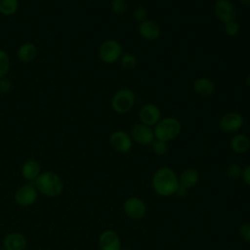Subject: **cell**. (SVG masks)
<instances>
[{
    "instance_id": "obj_5",
    "label": "cell",
    "mask_w": 250,
    "mask_h": 250,
    "mask_svg": "<svg viewBox=\"0 0 250 250\" xmlns=\"http://www.w3.org/2000/svg\"><path fill=\"white\" fill-rule=\"evenodd\" d=\"M98 54L103 62L107 64L114 63L122 56V46L115 39H107L100 45Z\"/></svg>"
},
{
    "instance_id": "obj_25",
    "label": "cell",
    "mask_w": 250,
    "mask_h": 250,
    "mask_svg": "<svg viewBox=\"0 0 250 250\" xmlns=\"http://www.w3.org/2000/svg\"><path fill=\"white\" fill-rule=\"evenodd\" d=\"M128 5L125 0H111L110 10L116 15H122L127 11Z\"/></svg>"
},
{
    "instance_id": "obj_8",
    "label": "cell",
    "mask_w": 250,
    "mask_h": 250,
    "mask_svg": "<svg viewBox=\"0 0 250 250\" xmlns=\"http://www.w3.org/2000/svg\"><path fill=\"white\" fill-rule=\"evenodd\" d=\"M244 124L243 116L235 111L225 113L219 120V127L226 133H235Z\"/></svg>"
},
{
    "instance_id": "obj_26",
    "label": "cell",
    "mask_w": 250,
    "mask_h": 250,
    "mask_svg": "<svg viewBox=\"0 0 250 250\" xmlns=\"http://www.w3.org/2000/svg\"><path fill=\"white\" fill-rule=\"evenodd\" d=\"M242 168L236 163H230L226 168V175L230 179H237L241 176Z\"/></svg>"
},
{
    "instance_id": "obj_18",
    "label": "cell",
    "mask_w": 250,
    "mask_h": 250,
    "mask_svg": "<svg viewBox=\"0 0 250 250\" xmlns=\"http://www.w3.org/2000/svg\"><path fill=\"white\" fill-rule=\"evenodd\" d=\"M229 146H230V148L233 152L238 153V154H242V153H245L249 149L250 140L246 135L238 133V134H235L230 139Z\"/></svg>"
},
{
    "instance_id": "obj_17",
    "label": "cell",
    "mask_w": 250,
    "mask_h": 250,
    "mask_svg": "<svg viewBox=\"0 0 250 250\" xmlns=\"http://www.w3.org/2000/svg\"><path fill=\"white\" fill-rule=\"evenodd\" d=\"M41 173L40 163L35 159L26 160L21 168V176L27 181H35Z\"/></svg>"
},
{
    "instance_id": "obj_34",
    "label": "cell",
    "mask_w": 250,
    "mask_h": 250,
    "mask_svg": "<svg viewBox=\"0 0 250 250\" xmlns=\"http://www.w3.org/2000/svg\"><path fill=\"white\" fill-rule=\"evenodd\" d=\"M245 81H246V84H247V86H248V87H250V74H249V75L246 77V80H245Z\"/></svg>"
},
{
    "instance_id": "obj_2",
    "label": "cell",
    "mask_w": 250,
    "mask_h": 250,
    "mask_svg": "<svg viewBox=\"0 0 250 250\" xmlns=\"http://www.w3.org/2000/svg\"><path fill=\"white\" fill-rule=\"evenodd\" d=\"M34 187L38 192L49 197L59 196L63 190L62 180L52 171L40 173L34 181Z\"/></svg>"
},
{
    "instance_id": "obj_7",
    "label": "cell",
    "mask_w": 250,
    "mask_h": 250,
    "mask_svg": "<svg viewBox=\"0 0 250 250\" xmlns=\"http://www.w3.org/2000/svg\"><path fill=\"white\" fill-rule=\"evenodd\" d=\"M109 144L114 150L121 153H128L132 149L133 140L126 131L116 130L110 135Z\"/></svg>"
},
{
    "instance_id": "obj_29",
    "label": "cell",
    "mask_w": 250,
    "mask_h": 250,
    "mask_svg": "<svg viewBox=\"0 0 250 250\" xmlns=\"http://www.w3.org/2000/svg\"><path fill=\"white\" fill-rule=\"evenodd\" d=\"M239 235L245 241L250 243V223H245L239 228Z\"/></svg>"
},
{
    "instance_id": "obj_35",
    "label": "cell",
    "mask_w": 250,
    "mask_h": 250,
    "mask_svg": "<svg viewBox=\"0 0 250 250\" xmlns=\"http://www.w3.org/2000/svg\"><path fill=\"white\" fill-rule=\"evenodd\" d=\"M121 250H131V249H127V248H126V249H122V248H121Z\"/></svg>"
},
{
    "instance_id": "obj_16",
    "label": "cell",
    "mask_w": 250,
    "mask_h": 250,
    "mask_svg": "<svg viewBox=\"0 0 250 250\" xmlns=\"http://www.w3.org/2000/svg\"><path fill=\"white\" fill-rule=\"evenodd\" d=\"M193 90L196 94L202 97H208L214 94L215 84L214 82L207 77H199L193 81L192 84Z\"/></svg>"
},
{
    "instance_id": "obj_32",
    "label": "cell",
    "mask_w": 250,
    "mask_h": 250,
    "mask_svg": "<svg viewBox=\"0 0 250 250\" xmlns=\"http://www.w3.org/2000/svg\"><path fill=\"white\" fill-rule=\"evenodd\" d=\"M188 188H185L184 186H181V185L179 184V187H178V188H177L175 194H176L178 197H180V198H184V197H186V196L188 195Z\"/></svg>"
},
{
    "instance_id": "obj_12",
    "label": "cell",
    "mask_w": 250,
    "mask_h": 250,
    "mask_svg": "<svg viewBox=\"0 0 250 250\" xmlns=\"http://www.w3.org/2000/svg\"><path fill=\"white\" fill-rule=\"evenodd\" d=\"M130 136L133 141L140 145H150L155 139L153 129L143 123H138L131 129Z\"/></svg>"
},
{
    "instance_id": "obj_11",
    "label": "cell",
    "mask_w": 250,
    "mask_h": 250,
    "mask_svg": "<svg viewBox=\"0 0 250 250\" xmlns=\"http://www.w3.org/2000/svg\"><path fill=\"white\" fill-rule=\"evenodd\" d=\"M38 197V191L32 185H23L20 187L15 193V200L18 205L27 207L32 205Z\"/></svg>"
},
{
    "instance_id": "obj_27",
    "label": "cell",
    "mask_w": 250,
    "mask_h": 250,
    "mask_svg": "<svg viewBox=\"0 0 250 250\" xmlns=\"http://www.w3.org/2000/svg\"><path fill=\"white\" fill-rule=\"evenodd\" d=\"M225 25V32L230 36V37H234L238 34L239 32V25L238 23L236 22V21H229V22H227L224 24Z\"/></svg>"
},
{
    "instance_id": "obj_9",
    "label": "cell",
    "mask_w": 250,
    "mask_h": 250,
    "mask_svg": "<svg viewBox=\"0 0 250 250\" xmlns=\"http://www.w3.org/2000/svg\"><path fill=\"white\" fill-rule=\"evenodd\" d=\"M214 12L217 19L224 24L236 19V11L229 0H217L214 6Z\"/></svg>"
},
{
    "instance_id": "obj_33",
    "label": "cell",
    "mask_w": 250,
    "mask_h": 250,
    "mask_svg": "<svg viewBox=\"0 0 250 250\" xmlns=\"http://www.w3.org/2000/svg\"><path fill=\"white\" fill-rule=\"evenodd\" d=\"M240 3L244 4V5H247V6H250V0H238Z\"/></svg>"
},
{
    "instance_id": "obj_19",
    "label": "cell",
    "mask_w": 250,
    "mask_h": 250,
    "mask_svg": "<svg viewBox=\"0 0 250 250\" xmlns=\"http://www.w3.org/2000/svg\"><path fill=\"white\" fill-rule=\"evenodd\" d=\"M18 58L22 62H32L36 55H37V49L36 46L31 42H25L22 43L17 51Z\"/></svg>"
},
{
    "instance_id": "obj_10",
    "label": "cell",
    "mask_w": 250,
    "mask_h": 250,
    "mask_svg": "<svg viewBox=\"0 0 250 250\" xmlns=\"http://www.w3.org/2000/svg\"><path fill=\"white\" fill-rule=\"evenodd\" d=\"M139 118L141 123L147 126H155L161 119L160 108L154 104H145L139 111Z\"/></svg>"
},
{
    "instance_id": "obj_28",
    "label": "cell",
    "mask_w": 250,
    "mask_h": 250,
    "mask_svg": "<svg viewBox=\"0 0 250 250\" xmlns=\"http://www.w3.org/2000/svg\"><path fill=\"white\" fill-rule=\"evenodd\" d=\"M146 17H147V11L144 7H138L133 11V19L136 21L142 22L146 20Z\"/></svg>"
},
{
    "instance_id": "obj_3",
    "label": "cell",
    "mask_w": 250,
    "mask_h": 250,
    "mask_svg": "<svg viewBox=\"0 0 250 250\" xmlns=\"http://www.w3.org/2000/svg\"><path fill=\"white\" fill-rule=\"evenodd\" d=\"M182 125L180 121L172 116L161 118L153 128L154 137L157 140L170 142L177 138L181 133Z\"/></svg>"
},
{
    "instance_id": "obj_15",
    "label": "cell",
    "mask_w": 250,
    "mask_h": 250,
    "mask_svg": "<svg viewBox=\"0 0 250 250\" xmlns=\"http://www.w3.org/2000/svg\"><path fill=\"white\" fill-rule=\"evenodd\" d=\"M26 238L20 232H12L5 236L3 240L4 250H24Z\"/></svg>"
},
{
    "instance_id": "obj_20",
    "label": "cell",
    "mask_w": 250,
    "mask_h": 250,
    "mask_svg": "<svg viewBox=\"0 0 250 250\" xmlns=\"http://www.w3.org/2000/svg\"><path fill=\"white\" fill-rule=\"evenodd\" d=\"M199 181V173L194 168H188L184 170L179 177V184L187 188H193Z\"/></svg>"
},
{
    "instance_id": "obj_22",
    "label": "cell",
    "mask_w": 250,
    "mask_h": 250,
    "mask_svg": "<svg viewBox=\"0 0 250 250\" xmlns=\"http://www.w3.org/2000/svg\"><path fill=\"white\" fill-rule=\"evenodd\" d=\"M120 61V63H121V66L124 68V69H127V70H130V69H133L137 66V63H138V60H137V57L131 53H125V54H122V56L120 57L119 59Z\"/></svg>"
},
{
    "instance_id": "obj_6",
    "label": "cell",
    "mask_w": 250,
    "mask_h": 250,
    "mask_svg": "<svg viewBox=\"0 0 250 250\" xmlns=\"http://www.w3.org/2000/svg\"><path fill=\"white\" fill-rule=\"evenodd\" d=\"M123 210L127 217L132 220H141L146 216V205L143 199L137 196H131L124 201Z\"/></svg>"
},
{
    "instance_id": "obj_1",
    "label": "cell",
    "mask_w": 250,
    "mask_h": 250,
    "mask_svg": "<svg viewBox=\"0 0 250 250\" xmlns=\"http://www.w3.org/2000/svg\"><path fill=\"white\" fill-rule=\"evenodd\" d=\"M151 186L155 193L168 197L174 195L179 187V178L176 172L168 167L156 170L151 179Z\"/></svg>"
},
{
    "instance_id": "obj_4",
    "label": "cell",
    "mask_w": 250,
    "mask_h": 250,
    "mask_svg": "<svg viewBox=\"0 0 250 250\" xmlns=\"http://www.w3.org/2000/svg\"><path fill=\"white\" fill-rule=\"evenodd\" d=\"M136 102L135 93L127 88L118 90L111 99V107L117 113H126L130 111Z\"/></svg>"
},
{
    "instance_id": "obj_30",
    "label": "cell",
    "mask_w": 250,
    "mask_h": 250,
    "mask_svg": "<svg viewBox=\"0 0 250 250\" xmlns=\"http://www.w3.org/2000/svg\"><path fill=\"white\" fill-rule=\"evenodd\" d=\"M12 88V82L9 78H7L6 76L5 77H2L0 78V93H8Z\"/></svg>"
},
{
    "instance_id": "obj_31",
    "label": "cell",
    "mask_w": 250,
    "mask_h": 250,
    "mask_svg": "<svg viewBox=\"0 0 250 250\" xmlns=\"http://www.w3.org/2000/svg\"><path fill=\"white\" fill-rule=\"evenodd\" d=\"M241 179L243 181V183L250 187V165H247L246 167H244L242 169V172H241Z\"/></svg>"
},
{
    "instance_id": "obj_13",
    "label": "cell",
    "mask_w": 250,
    "mask_h": 250,
    "mask_svg": "<svg viewBox=\"0 0 250 250\" xmlns=\"http://www.w3.org/2000/svg\"><path fill=\"white\" fill-rule=\"evenodd\" d=\"M100 250H121V240L118 234L111 229L104 230L99 236Z\"/></svg>"
},
{
    "instance_id": "obj_21",
    "label": "cell",
    "mask_w": 250,
    "mask_h": 250,
    "mask_svg": "<svg viewBox=\"0 0 250 250\" xmlns=\"http://www.w3.org/2000/svg\"><path fill=\"white\" fill-rule=\"evenodd\" d=\"M19 9L18 0H0V14L3 16H13Z\"/></svg>"
},
{
    "instance_id": "obj_23",
    "label": "cell",
    "mask_w": 250,
    "mask_h": 250,
    "mask_svg": "<svg viewBox=\"0 0 250 250\" xmlns=\"http://www.w3.org/2000/svg\"><path fill=\"white\" fill-rule=\"evenodd\" d=\"M151 145V149L152 151L156 154V155H164L168 152L169 146H168V143L161 141V140H157L154 139L153 142L150 144Z\"/></svg>"
},
{
    "instance_id": "obj_36",
    "label": "cell",
    "mask_w": 250,
    "mask_h": 250,
    "mask_svg": "<svg viewBox=\"0 0 250 250\" xmlns=\"http://www.w3.org/2000/svg\"><path fill=\"white\" fill-rule=\"evenodd\" d=\"M0 250H4V248H0Z\"/></svg>"
},
{
    "instance_id": "obj_24",
    "label": "cell",
    "mask_w": 250,
    "mask_h": 250,
    "mask_svg": "<svg viewBox=\"0 0 250 250\" xmlns=\"http://www.w3.org/2000/svg\"><path fill=\"white\" fill-rule=\"evenodd\" d=\"M10 69V58L9 55L2 49H0V78L5 77Z\"/></svg>"
},
{
    "instance_id": "obj_14",
    "label": "cell",
    "mask_w": 250,
    "mask_h": 250,
    "mask_svg": "<svg viewBox=\"0 0 250 250\" xmlns=\"http://www.w3.org/2000/svg\"><path fill=\"white\" fill-rule=\"evenodd\" d=\"M138 30L140 35L148 41H152V40H156L159 36H160V27L159 25L150 20H146L142 22L139 23L138 26Z\"/></svg>"
}]
</instances>
